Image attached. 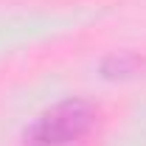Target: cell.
I'll return each instance as SVG.
<instances>
[{"instance_id": "1", "label": "cell", "mask_w": 146, "mask_h": 146, "mask_svg": "<svg viewBox=\"0 0 146 146\" xmlns=\"http://www.w3.org/2000/svg\"><path fill=\"white\" fill-rule=\"evenodd\" d=\"M96 124V110L84 98L59 101L25 129V146H68L84 138Z\"/></svg>"}]
</instances>
